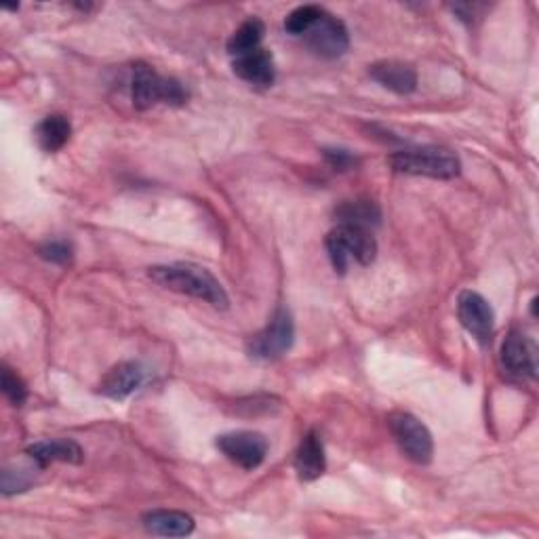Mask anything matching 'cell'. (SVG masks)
Segmentation results:
<instances>
[{"label":"cell","mask_w":539,"mask_h":539,"mask_svg":"<svg viewBox=\"0 0 539 539\" xmlns=\"http://www.w3.org/2000/svg\"><path fill=\"white\" fill-rule=\"evenodd\" d=\"M148 276L156 285H161L165 289H171L175 293H184L196 299H203V302L211 304L217 310H226L230 299L226 289L217 278L194 264H169V266H154L148 270Z\"/></svg>","instance_id":"obj_1"},{"label":"cell","mask_w":539,"mask_h":539,"mask_svg":"<svg viewBox=\"0 0 539 539\" xmlns=\"http://www.w3.org/2000/svg\"><path fill=\"white\" fill-rule=\"evenodd\" d=\"M325 247L337 274H346L352 262L369 266L377 255V243L371 230L350 224H339L331 230L325 238Z\"/></svg>","instance_id":"obj_2"},{"label":"cell","mask_w":539,"mask_h":539,"mask_svg":"<svg viewBox=\"0 0 539 539\" xmlns=\"http://www.w3.org/2000/svg\"><path fill=\"white\" fill-rule=\"evenodd\" d=\"M390 165L398 173L424 175L434 179H453L462 171V163L455 152L447 148H405L390 156Z\"/></svg>","instance_id":"obj_3"},{"label":"cell","mask_w":539,"mask_h":539,"mask_svg":"<svg viewBox=\"0 0 539 539\" xmlns=\"http://www.w3.org/2000/svg\"><path fill=\"white\" fill-rule=\"evenodd\" d=\"M131 97L137 110H148L156 104L184 106L188 91L175 78L161 76L146 64H135L131 78Z\"/></svg>","instance_id":"obj_4"},{"label":"cell","mask_w":539,"mask_h":539,"mask_svg":"<svg viewBox=\"0 0 539 539\" xmlns=\"http://www.w3.org/2000/svg\"><path fill=\"white\" fill-rule=\"evenodd\" d=\"M295 342V325L293 316L287 308H278L272 321L255 333L247 342V354L255 361H276L285 356Z\"/></svg>","instance_id":"obj_5"},{"label":"cell","mask_w":539,"mask_h":539,"mask_svg":"<svg viewBox=\"0 0 539 539\" xmlns=\"http://www.w3.org/2000/svg\"><path fill=\"white\" fill-rule=\"evenodd\" d=\"M388 426L394 436V441L401 447V451L415 464H430L434 455V441L430 430L419 422L411 413H392L388 417Z\"/></svg>","instance_id":"obj_6"},{"label":"cell","mask_w":539,"mask_h":539,"mask_svg":"<svg viewBox=\"0 0 539 539\" xmlns=\"http://www.w3.org/2000/svg\"><path fill=\"white\" fill-rule=\"evenodd\" d=\"M215 445L230 459L232 464H236L243 470L259 468L268 455L266 436L259 432H249V430L228 432V434L217 436Z\"/></svg>","instance_id":"obj_7"},{"label":"cell","mask_w":539,"mask_h":539,"mask_svg":"<svg viewBox=\"0 0 539 539\" xmlns=\"http://www.w3.org/2000/svg\"><path fill=\"white\" fill-rule=\"evenodd\" d=\"M304 43L314 55L323 59H335L348 51L350 36L342 19L325 11L314 28L304 36Z\"/></svg>","instance_id":"obj_8"},{"label":"cell","mask_w":539,"mask_h":539,"mask_svg":"<svg viewBox=\"0 0 539 539\" xmlns=\"http://www.w3.org/2000/svg\"><path fill=\"white\" fill-rule=\"evenodd\" d=\"M457 318L464 329L476 337L478 342L487 344L493 335L495 314L487 299L476 291H462L457 297Z\"/></svg>","instance_id":"obj_9"},{"label":"cell","mask_w":539,"mask_h":539,"mask_svg":"<svg viewBox=\"0 0 539 539\" xmlns=\"http://www.w3.org/2000/svg\"><path fill=\"white\" fill-rule=\"evenodd\" d=\"M504 369L521 379H535L537 375V346L523 331H512L502 344Z\"/></svg>","instance_id":"obj_10"},{"label":"cell","mask_w":539,"mask_h":539,"mask_svg":"<svg viewBox=\"0 0 539 539\" xmlns=\"http://www.w3.org/2000/svg\"><path fill=\"white\" fill-rule=\"evenodd\" d=\"M148 382V369L139 363H121L112 367L99 384V392L112 401H125L127 396L137 392Z\"/></svg>","instance_id":"obj_11"},{"label":"cell","mask_w":539,"mask_h":539,"mask_svg":"<svg viewBox=\"0 0 539 539\" xmlns=\"http://www.w3.org/2000/svg\"><path fill=\"white\" fill-rule=\"evenodd\" d=\"M232 70L238 78H243L245 83L253 87H272L274 78H276V68H274V57L266 49H255L245 55L234 57Z\"/></svg>","instance_id":"obj_12"},{"label":"cell","mask_w":539,"mask_h":539,"mask_svg":"<svg viewBox=\"0 0 539 539\" xmlns=\"http://www.w3.org/2000/svg\"><path fill=\"white\" fill-rule=\"evenodd\" d=\"M327 468V457L321 436L316 432H308L295 453V472L299 481L312 483L316 478H321Z\"/></svg>","instance_id":"obj_13"},{"label":"cell","mask_w":539,"mask_h":539,"mask_svg":"<svg viewBox=\"0 0 539 539\" xmlns=\"http://www.w3.org/2000/svg\"><path fill=\"white\" fill-rule=\"evenodd\" d=\"M369 76L377 85L398 95H409L417 89V72L411 64L392 62V59L390 62H377L369 68Z\"/></svg>","instance_id":"obj_14"},{"label":"cell","mask_w":539,"mask_h":539,"mask_svg":"<svg viewBox=\"0 0 539 539\" xmlns=\"http://www.w3.org/2000/svg\"><path fill=\"white\" fill-rule=\"evenodd\" d=\"M28 457L38 468H47L53 462H66V464H81L83 462V449L70 438H57V441H41L28 447Z\"/></svg>","instance_id":"obj_15"},{"label":"cell","mask_w":539,"mask_h":539,"mask_svg":"<svg viewBox=\"0 0 539 539\" xmlns=\"http://www.w3.org/2000/svg\"><path fill=\"white\" fill-rule=\"evenodd\" d=\"M142 525L152 535L163 537H186L194 531V518L186 512L175 510H152L144 514Z\"/></svg>","instance_id":"obj_16"},{"label":"cell","mask_w":539,"mask_h":539,"mask_svg":"<svg viewBox=\"0 0 539 539\" xmlns=\"http://www.w3.org/2000/svg\"><path fill=\"white\" fill-rule=\"evenodd\" d=\"M72 135V125L66 116L51 114L36 127V142L45 152L62 150Z\"/></svg>","instance_id":"obj_17"},{"label":"cell","mask_w":539,"mask_h":539,"mask_svg":"<svg viewBox=\"0 0 539 539\" xmlns=\"http://www.w3.org/2000/svg\"><path fill=\"white\" fill-rule=\"evenodd\" d=\"M335 217L339 219V224H350V226H361L369 228L377 226L382 213L373 201H346L335 209Z\"/></svg>","instance_id":"obj_18"},{"label":"cell","mask_w":539,"mask_h":539,"mask_svg":"<svg viewBox=\"0 0 539 539\" xmlns=\"http://www.w3.org/2000/svg\"><path fill=\"white\" fill-rule=\"evenodd\" d=\"M264 34H266V26L262 19L249 17L247 22L241 24V28H236V32L230 36L228 53L232 57H238V55H245L249 51L259 49V43H262Z\"/></svg>","instance_id":"obj_19"},{"label":"cell","mask_w":539,"mask_h":539,"mask_svg":"<svg viewBox=\"0 0 539 539\" xmlns=\"http://www.w3.org/2000/svg\"><path fill=\"white\" fill-rule=\"evenodd\" d=\"M325 9L318 7V5H302L293 9L287 19H285V30L291 34V36H306L314 24L318 22V19L323 17Z\"/></svg>","instance_id":"obj_20"},{"label":"cell","mask_w":539,"mask_h":539,"mask_svg":"<svg viewBox=\"0 0 539 539\" xmlns=\"http://www.w3.org/2000/svg\"><path fill=\"white\" fill-rule=\"evenodd\" d=\"M3 394L9 398L13 407H22L28 398V388L22 382V377L13 373L9 367H3Z\"/></svg>","instance_id":"obj_21"},{"label":"cell","mask_w":539,"mask_h":539,"mask_svg":"<svg viewBox=\"0 0 539 539\" xmlns=\"http://www.w3.org/2000/svg\"><path fill=\"white\" fill-rule=\"evenodd\" d=\"M34 483V478L30 470H3V493L13 495V493H22L28 491Z\"/></svg>","instance_id":"obj_22"},{"label":"cell","mask_w":539,"mask_h":539,"mask_svg":"<svg viewBox=\"0 0 539 539\" xmlns=\"http://www.w3.org/2000/svg\"><path fill=\"white\" fill-rule=\"evenodd\" d=\"M323 156L327 158V163L331 165V169H335V171H350V169H354L358 165V158L350 150L325 148Z\"/></svg>","instance_id":"obj_23"},{"label":"cell","mask_w":539,"mask_h":539,"mask_svg":"<svg viewBox=\"0 0 539 539\" xmlns=\"http://www.w3.org/2000/svg\"><path fill=\"white\" fill-rule=\"evenodd\" d=\"M38 253H41V257L47 259V262H51V264H68L72 259V249L64 241H51V243L43 245Z\"/></svg>","instance_id":"obj_24"},{"label":"cell","mask_w":539,"mask_h":539,"mask_svg":"<svg viewBox=\"0 0 539 539\" xmlns=\"http://www.w3.org/2000/svg\"><path fill=\"white\" fill-rule=\"evenodd\" d=\"M451 9H453V13L459 15V19H462V22L472 24L474 19H476V11H485L487 7L485 5H453Z\"/></svg>","instance_id":"obj_25"}]
</instances>
